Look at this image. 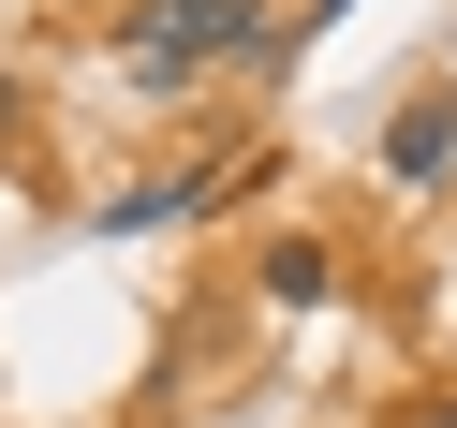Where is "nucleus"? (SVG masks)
Listing matches in <instances>:
<instances>
[{"mask_svg": "<svg viewBox=\"0 0 457 428\" xmlns=\"http://www.w3.org/2000/svg\"><path fill=\"white\" fill-rule=\"evenodd\" d=\"M119 60H133V89H192V74H280L295 45L266 30V0H133V30H119Z\"/></svg>", "mask_w": 457, "mask_h": 428, "instance_id": "nucleus-1", "label": "nucleus"}, {"mask_svg": "<svg viewBox=\"0 0 457 428\" xmlns=\"http://www.w3.org/2000/svg\"><path fill=\"white\" fill-rule=\"evenodd\" d=\"M384 178H398V192L457 178V89H413V104L384 119Z\"/></svg>", "mask_w": 457, "mask_h": 428, "instance_id": "nucleus-2", "label": "nucleus"}, {"mask_svg": "<svg viewBox=\"0 0 457 428\" xmlns=\"http://www.w3.org/2000/svg\"><path fill=\"white\" fill-rule=\"evenodd\" d=\"M237 192V163H192V178H148V192H119L104 207V237H148V222H192V207H221Z\"/></svg>", "mask_w": 457, "mask_h": 428, "instance_id": "nucleus-3", "label": "nucleus"}, {"mask_svg": "<svg viewBox=\"0 0 457 428\" xmlns=\"http://www.w3.org/2000/svg\"><path fill=\"white\" fill-rule=\"evenodd\" d=\"M266 296H280V310H325V296H339V266H325L310 237H280V251H266Z\"/></svg>", "mask_w": 457, "mask_h": 428, "instance_id": "nucleus-4", "label": "nucleus"}, {"mask_svg": "<svg viewBox=\"0 0 457 428\" xmlns=\"http://www.w3.org/2000/svg\"><path fill=\"white\" fill-rule=\"evenodd\" d=\"M15 119H30V104H15V74H0V148H15Z\"/></svg>", "mask_w": 457, "mask_h": 428, "instance_id": "nucleus-5", "label": "nucleus"}, {"mask_svg": "<svg viewBox=\"0 0 457 428\" xmlns=\"http://www.w3.org/2000/svg\"><path fill=\"white\" fill-rule=\"evenodd\" d=\"M428 428H457V399H443V414H428Z\"/></svg>", "mask_w": 457, "mask_h": 428, "instance_id": "nucleus-6", "label": "nucleus"}]
</instances>
